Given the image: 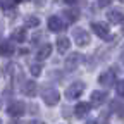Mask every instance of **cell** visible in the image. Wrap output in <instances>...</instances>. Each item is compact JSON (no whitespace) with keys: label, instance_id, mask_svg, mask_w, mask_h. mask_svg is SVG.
I'll return each mask as SVG.
<instances>
[{"label":"cell","instance_id":"12","mask_svg":"<svg viewBox=\"0 0 124 124\" xmlns=\"http://www.w3.org/2000/svg\"><path fill=\"white\" fill-rule=\"evenodd\" d=\"M90 110H91V105L86 103V102H79V103L74 107V114H76V117H85Z\"/></svg>","mask_w":124,"mask_h":124},{"label":"cell","instance_id":"6","mask_svg":"<svg viewBox=\"0 0 124 124\" xmlns=\"http://www.w3.org/2000/svg\"><path fill=\"white\" fill-rule=\"evenodd\" d=\"M66 26H64V21H62L59 16H52V17H48V29L54 31V33H59V31H62Z\"/></svg>","mask_w":124,"mask_h":124},{"label":"cell","instance_id":"9","mask_svg":"<svg viewBox=\"0 0 124 124\" xmlns=\"http://www.w3.org/2000/svg\"><path fill=\"white\" fill-rule=\"evenodd\" d=\"M107 19H108V23L119 24V23H122V19H124V12H122L121 9H112V10L107 12Z\"/></svg>","mask_w":124,"mask_h":124},{"label":"cell","instance_id":"3","mask_svg":"<svg viewBox=\"0 0 124 124\" xmlns=\"http://www.w3.org/2000/svg\"><path fill=\"white\" fill-rule=\"evenodd\" d=\"M24 112H26V105H24V102H21V100H14V102H10L9 107H7V114H9L10 117H21Z\"/></svg>","mask_w":124,"mask_h":124},{"label":"cell","instance_id":"13","mask_svg":"<svg viewBox=\"0 0 124 124\" xmlns=\"http://www.w3.org/2000/svg\"><path fill=\"white\" fill-rule=\"evenodd\" d=\"M55 46H57L59 54H66V52L69 50V46H71V40H69V38H66V36H60V38H57Z\"/></svg>","mask_w":124,"mask_h":124},{"label":"cell","instance_id":"27","mask_svg":"<svg viewBox=\"0 0 124 124\" xmlns=\"http://www.w3.org/2000/svg\"><path fill=\"white\" fill-rule=\"evenodd\" d=\"M66 2H67V4H76L78 0H66Z\"/></svg>","mask_w":124,"mask_h":124},{"label":"cell","instance_id":"15","mask_svg":"<svg viewBox=\"0 0 124 124\" xmlns=\"http://www.w3.org/2000/svg\"><path fill=\"white\" fill-rule=\"evenodd\" d=\"M23 93L28 97H35L36 95V83L35 81H24L23 85Z\"/></svg>","mask_w":124,"mask_h":124},{"label":"cell","instance_id":"11","mask_svg":"<svg viewBox=\"0 0 124 124\" xmlns=\"http://www.w3.org/2000/svg\"><path fill=\"white\" fill-rule=\"evenodd\" d=\"M16 52V46L12 41H2L0 43V55L2 57H10Z\"/></svg>","mask_w":124,"mask_h":124},{"label":"cell","instance_id":"21","mask_svg":"<svg viewBox=\"0 0 124 124\" xmlns=\"http://www.w3.org/2000/svg\"><path fill=\"white\" fill-rule=\"evenodd\" d=\"M17 2H19V0H4V2H2V9H10Z\"/></svg>","mask_w":124,"mask_h":124},{"label":"cell","instance_id":"23","mask_svg":"<svg viewBox=\"0 0 124 124\" xmlns=\"http://www.w3.org/2000/svg\"><path fill=\"white\" fill-rule=\"evenodd\" d=\"M119 62L124 66V46H122V48H121V52H119Z\"/></svg>","mask_w":124,"mask_h":124},{"label":"cell","instance_id":"14","mask_svg":"<svg viewBox=\"0 0 124 124\" xmlns=\"http://www.w3.org/2000/svg\"><path fill=\"white\" fill-rule=\"evenodd\" d=\"M50 54H52V45H50V43H43V45L40 46L36 57H38V60H45V59L50 57Z\"/></svg>","mask_w":124,"mask_h":124},{"label":"cell","instance_id":"30","mask_svg":"<svg viewBox=\"0 0 124 124\" xmlns=\"http://www.w3.org/2000/svg\"><path fill=\"white\" fill-rule=\"evenodd\" d=\"M0 107H2V102H0Z\"/></svg>","mask_w":124,"mask_h":124},{"label":"cell","instance_id":"19","mask_svg":"<svg viewBox=\"0 0 124 124\" xmlns=\"http://www.w3.org/2000/svg\"><path fill=\"white\" fill-rule=\"evenodd\" d=\"M29 71H31V74H33V76H40V74H41V66H40V64H31Z\"/></svg>","mask_w":124,"mask_h":124},{"label":"cell","instance_id":"25","mask_svg":"<svg viewBox=\"0 0 124 124\" xmlns=\"http://www.w3.org/2000/svg\"><path fill=\"white\" fill-rule=\"evenodd\" d=\"M35 2H36V5H43V4L46 2V0H35Z\"/></svg>","mask_w":124,"mask_h":124},{"label":"cell","instance_id":"28","mask_svg":"<svg viewBox=\"0 0 124 124\" xmlns=\"http://www.w3.org/2000/svg\"><path fill=\"white\" fill-rule=\"evenodd\" d=\"M121 24H122V29H124V19H122V23H121Z\"/></svg>","mask_w":124,"mask_h":124},{"label":"cell","instance_id":"2","mask_svg":"<svg viewBox=\"0 0 124 124\" xmlns=\"http://www.w3.org/2000/svg\"><path fill=\"white\" fill-rule=\"evenodd\" d=\"M41 98H43V102H45L46 105L54 107V105H57L59 100H60V93H59L55 88H45V90L41 91Z\"/></svg>","mask_w":124,"mask_h":124},{"label":"cell","instance_id":"4","mask_svg":"<svg viewBox=\"0 0 124 124\" xmlns=\"http://www.w3.org/2000/svg\"><path fill=\"white\" fill-rule=\"evenodd\" d=\"M72 40H74V43L78 45V46H86L88 43H90V33L86 29H74L72 31Z\"/></svg>","mask_w":124,"mask_h":124},{"label":"cell","instance_id":"26","mask_svg":"<svg viewBox=\"0 0 124 124\" xmlns=\"http://www.w3.org/2000/svg\"><path fill=\"white\" fill-rule=\"evenodd\" d=\"M29 124H45V122H41V121H31Z\"/></svg>","mask_w":124,"mask_h":124},{"label":"cell","instance_id":"1","mask_svg":"<svg viewBox=\"0 0 124 124\" xmlns=\"http://www.w3.org/2000/svg\"><path fill=\"white\" fill-rule=\"evenodd\" d=\"M85 88H86V85H85L83 81H74V83L69 85L67 90H66V98H67V100H76L79 95H83Z\"/></svg>","mask_w":124,"mask_h":124},{"label":"cell","instance_id":"20","mask_svg":"<svg viewBox=\"0 0 124 124\" xmlns=\"http://www.w3.org/2000/svg\"><path fill=\"white\" fill-rule=\"evenodd\" d=\"M116 91H117V95L124 97V79L117 81V85H116Z\"/></svg>","mask_w":124,"mask_h":124},{"label":"cell","instance_id":"24","mask_svg":"<svg viewBox=\"0 0 124 124\" xmlns=\"http://www.w3.org/2000/svg\"><path fill=\"white\" fill-rule=\"evenodd\" d=\"M85 124H98V122H97V121H95V119H88V121H86V122H85Z\"/></svg>","mask_w":124,"mask_h":124},{"label":"cell","instance_id":"5","mask_svg":"<svg viewBox=\"0 0 124 124\" xmlns=\"http://www.w3.org/2000/svg\"><path fill=\"white\" fill-rule=\"evenodd\" d=\"M114 81H116V72L114 71H105L98 76V83L105 88H110L114 86Z\"/></svg>","mask_w":124,"mask_h":124},{"label":"cell","instance_id":"31","mask_svg":"<svg viewBox=\"0 0 124 124\" xmlns=\"http://www.w3.org/2000/svg\"><path fill=\"white\" fill-rule=\"evenodd\" d=\"M0 124H2V121H0Z\"/></svg>","mask_w":124,"mask_h":124},{"label":"cell","instance_id":"22","mask_svg":"<svg viewBox=\"0 0 124 124\" xmlns=\"http://www.w3.org/2000/svg\"><path fill=\"white\" fill-rule=\"evenodd\" d=\"M110 2H112V0H98V5H100V7H107Z\"/></svg>","mask_w":124,"mask_h":124},{"label":"cell","instance_id":"29","mask_svg":"<svg viewBox=\"0 0 124 124\" xmlns=\"http://www.w3.org/2000/svg\"><path fill=\"white\" fill-rule=\"evenodd\" d=\"M119 2H122V4H124V0H119Z\"/></svg>","mask_w":124,"mask_h":124},{"label":"cell","instance_id":"17","mask_svg":"<svg viewBox=\"0 0 124 124\" xmlns=\"http://www.w3.org/2000/svg\"><path fill=\"white\" fill-rule=\"evenodd\" d=\"M64 17L67 23H76L78 19H79V12H78L76 9H66L64 10Z\"/></svg>","mask_w":124,"mask_h":124},{"label":"cell","instance_id":"7","mask_svg":"<svg viewBox=\"0 0 124 124\" xmlns=\"http://www.w3.org/2000/svg\"><path fill=\"white\" fill-rule=\"evenodd\" d=\"M107 100V93L105 91H98L95 90L91 93V98H90V105H95V107H100L103 102Z\"/></svg>","mask_w":124,"mask_h":124},{"label":"cell","instance_id":"10","mask_svg":"<svg viewBox=\"0 0 124 124\" xmlns=\"http://www.w3.org/2000/svg\"><path fill=\"white\" fill-rule=\"evenodd\" d=\"M79 60H81V55L78 54V52H72V54L66 59V69H67V71L76 69L78 66H79Z\"/></svg>","mask_w":124,"mask_h":124},{"label":"cell","instance_id":"18","mask_svg":"<svg viewBox=\"0 0 124 124\" xmlns=\"http://www.w3.org/2000/svg\"><path fill=\"white\" fill-rule=\"evenodd\" d=\"M38 24H40V19L36 16H26L24 17V26L26 28H36Z\"/></svg>","mask_w":124,"mask_h":124},{"label":"cell","instance_id":"16","mask_svg":"<svg viewBox=\"0 0 124 124\" xmlns=\"http://www.w3.org/2000/svg\"><path fill=\"white\" fill-rule=\"evenodd\" d=\"M12 41H17V43H23L26 40V29L24 28H19V29H14V33L10 36Z\"/></svg>","mask_w":124,"mask_h":124},{"label":"cell","instance_id":"8","mask_svg":"<svg viewBox=\"0 0 124 124\" xmlns=\"http://www.w3.org/2000/svg\"><path fill=\"white\" fill-rule=\"evenodd\" d=\"M91 29H93V33H95L97 36H100V38H107L108 36V26L105 23H93Z\"/></svg>","mask_w":124,"mask_h":124}]
</instances>
